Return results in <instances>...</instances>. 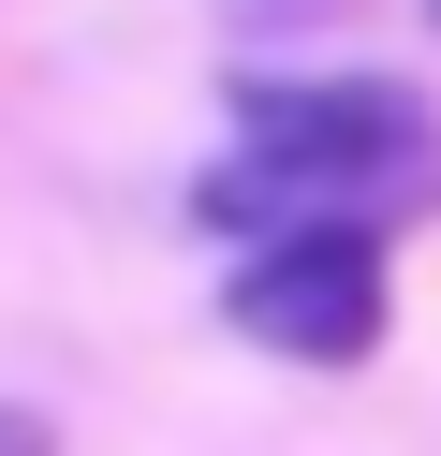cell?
Segmentation results:
<instances>
[{
    "mask_svg": "<svg viewBox=\"0 0 441 456\" xmlns=\"http://www.w3.org/2000/svg\"><path fill=\"white\" fill-rule=\"evenodd\" d=\"M427 30H441V0H427Z\"/></svg>",
    "mask_w": 441,
    "mask_h": 456,
    "instance_id": "obj_4",
    "label": "cell"
},
{
    "mask_svg": "<svg viewBox=\"0 0 441 456\" xmlns=\"http://www.w3.org/2000/svg\"><path fill=\"white\" fill-rule=\"evenodd\" d=\"M0 456H59V427L29 412V397H0Z\"/></svg>",
    "mask_w": 441,
    "mask_h": 456,
    "instance_id": "obj_3",
    "label": "cell"
},
{
    "mask_svg": "<svg viewBox=\"0 0 441 456\" xmlns=\"http://www.w3.org/2000/svg\"><path fill=\"white\" fill-rule=\"evenodd\" d=\"M382 309H397L382 295V221H294V236L235 250V280H221V324L294 368H368Z\"/></svg>",
    "mask_w": 441,
    "mask_h": 456,
    "instance_id": "obj_2",
    "label": "cell"
},
{
    "mask_svg": "<svg viewBox=\"0 0 441 456\" xmlns=\"http://www.w3.org/2000/svg\"><path fill=\"white\" fill-rule=\"evenodd\" d=\"M441 207V103L397 74H235V162L192 177V221L235 250L294 221H397Z\"/></svg>",
    "mask_w": 441,
    "mask_h": 456,
    "instance_id": "obj_1",
    "label": "cell"
}]
</instances>
